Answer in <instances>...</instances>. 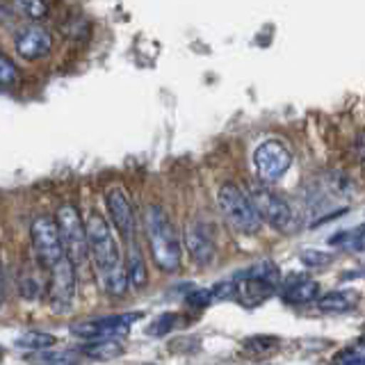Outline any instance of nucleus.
<instances>
[{
  "label": "nucleus",
  "instance_id": "obj_1",
  "mask_svg": "<svg viewBox=\"0 0 365 365\" xmlns=\"http://www.w3.org/2000/svg\"><path fill=\"white\" fill-rule=\"evenodd\" d=\"M85 228H87V249L103 281V288L114 297L123 294L125 288H128V279H125L119 242L112 233L110 222L98 210H91L85 220Z\"/></svg>",
  "mask_w": 365,
  "mask_h": 365
},
{
  "label": "nucleus",
  "instance_id": "obj_2",
  "mask_svg": "<svg viewBox=\"0 0 365 365\" xmlns=\"http://www.w3.org/2000/svg\"><path fill=\"white\" fill-rule=\"evenodd\" d=\"M144 224H146V237L155 265L163 272H176L180 267L182 249H180V237L167 212L155 203L148 205L144 212Z\"/></svg>",
  "mask_w": 365,
  "mask_h": 365
},
{
  "label": "nucleus",
  "instance_id": "obj_3",
  "mask_svg": "<svg viewBox=\"0 0 365 365\" xmlns=\"http://www.w3.org/2000/svg\"><path fill=\"white\" fill-rule=\"evenodd\" d=\"M217 205H220V212L226 220V224L233 228L235 233L242 235H254L260 228V215L256 210L251 197L240 190L235 182H224L217 192Z\"/></svg>",
  "mask_w": 365,
  "mask_h": 365
},
{
  "label": "nucleus",
  "instance_id": "obj_4",
  "mask_svg": "<svg viewBox=\"0 0 365 365\" xmlns=\"http://www.w3.org/2000/svg\"><path fill=\"white\" fill-rule=\"evenodd\" d=\"M55 222H57V228H60L64 256L71 260L76 267L83 265L85 258L89 256V249H87V228H85V220L80 217V210L73 203H62L60 208H57Z\"/></svg>",
  "mask_w": 365,
  "mask_h": 365
},
{
  "label": "nucleus",
  "instance_id": "obj_5",
  "mask_svg": "<svg viewBox=\"0 0 365 365\" xmlns=\"http://www.w3.org/2000/svg\"><path fill=\"white\" fill-rule=\"evenodd\" d=\"M30 240H32V249L37 254L39 262L51 269L57 260L66 258L64 256V247H62V237H60V228H57L55 217L51 215H39L32 220L30 226Z\"/></svg>",
  "mask_w": 365,
  "mask_h": 365
},
{
  "label": "nucleus",
  "instance_id": "obj_6",
  "mask_svg": "<svg viewBox=\"0 0 365 365\" xmlns=\"http://www.w3.org/2000/svg\"><path fill=\"white\" fill-rule=\"evenodd\" d=\"M76 265L68 258L57 260L48 269V285H46V297L53 308V313H68L76 299Z\"/></svg>",
  "mask_w": 365,
  "mask_h": 365
},
{
  "label": "nucleus",
  "instance_id": "obj_7",
  "mask_svg": "<svg viewBox=\"0 0 365 365\" xmlns=\"http://www.w3.org/2000/svg\"><path fill=\"white\" fill-rule=\"evenodd\" d=\"M144 313H121V315H108L96 319H85V322L71 324V334L80 340H121L128 336L135 319H140Z\"/></svg>",
  "mask_w": 365,
  "mask_h": 365
},
{
  "label": "nucleus",
  "instance_id": "obj_8",
  "mask_svg": "<svg viewBox=\"0 0 365 365\" xmlns=\"http://www.w3.org/2000/svg\"><path fill=\"white\" fill-rule=\"evenodd\" d=\"M249 197H251V201H254L262 222H267L269 226L279 228V231H290L294 217H292L290 203L285 201L281 194H277L265 185H254L249 190Z\"/></svg>",
  "mask_w": 365,
  "mask_h": 365
},
{
  "label": "nucleus",
  "instance_id": "obj_9",
  "mask_svg": "<svg viewBox=\"0 0 365 365\" xmlns=\"http://www.w3.org/2000/svg\"><path fill=\"white\" fill-rule=\"evenodd\" d=\"M254 165L258 171V178L265 185H269V182H277L285 176V171L292 165V153L283 142L267 140L254 151Z\"/></svg>",
  "mask_w": 365,
  "mask_h": 365
},
{
  "label": "nucleus",
  "instance_id": "obj_10",
  "mask_svg": "<svg viewBox=\"0 0 365 365\" xmlns=\"http://www.w3.org/2000/svg\"><path fill=\"white\" fill-rule=\"evenodd\" d=\"M14 48L21 60L34 62L39 57L48 55L53 48V34L48 28L41 26V23H30V26L21 28L14 37Z\"/></svg>",
  "mask_w": 365,
  "mask_h": 365
},
{
  "label": "nucleus",
  "instance_id": "obj_11",
  "mask_svg": "<svg viewBox=\"0 0 365 365\" xmlns=\"http://www.w3.org/2000/svg\"><path fill=\"white\" fill-rule=\"evenodd\" d=\"M106 205H108V215L110 222L117 228V233L125 240V242H133L135 240V210L130 199L125 197V192L121 187H110L106 192Z\"/></svg>",
  "mask_w": 365,
  "mask_h": 365
},
{
  "label": "nucleus",
  "instance_id": "obj_12",
  "mask_svg": "<svg viewBox=\"0 0 365 365\" xmlns=\"http://www.w3.org/2000/svg\"><path fill=\"white\" fill-rule=\"evenodd\" d=\"M185 249L190 251V256L194 262L199 265H208V262L215 258V240H212V231L210 226L201 222V220H194L185 226Z\"/></svg>",
  "mask_w": 365,
  "mask_h": 365
},
{
  "label": "nucleus",
  "instance_id": "obj_13",
  "mask_svg": "<svg viewBox=\"0 0 365 365\" xmlns=\"http://www.w3.org/2000/svg\"><path fill=\"white\" fill-rule=\"evenodd\" d=\"M281 297L285 304H308L315 302L319 297V285L315 279L306 277V274H288L285 279H281Z\"/></svg>",
  "mask_w": 365,
  "mask_h": 365
},
{
  "label": "nucleus",
  "instance_id": "obj_14",
  "mask_svg": "<svg viewBox=\"0 0 365 365\" xmlns=\"http://www.w3.org/2000/svg\"><path fill=\"white\" fill-rule=\"evenodd\" d=\"M274 290L277 288H272V285H267L260 279L249 277L245 272L237 274V279H235V302H240L247 308H254V306H260L262 302H267L274 294Z\"/></svg>",
  "mask_w": 365,
  "mask_h": 365
},
{
  "label": "nucleus",
  "instance_id": "obj_15",
  "mask_svg": "<svg viewBox=\"0 0 365 365\" xmlns=\"http://www.w3.org/2000/svg\"><path fill=\"white\" fill-rule=\"evenodd\" d=\"M125 279H128V285L130 288H144L146 281H148V272H146V262H144V256L140 247L133 242H128V251H125Z\"/></svg>",
  "mask_w": 365,
  "mask_h": 365
},
{
  "label": "nucleus",
  "instance_id": "obj_16",
  "mask_svg": "<svg viewBox=\"0 0 365 365\" xmlns=\"http://www.w3.org/2000/svg\"><path fill=\"white\" fill-rule=\"evenodd\" d=\"M359 304V292L354 290H334L317 297V308L324 313H347Z\"/></svg>",
  "mask_w": 365,
  "mask_h": 365
},
{
  "label": "nucleus",
  "instance_id": "obj_17",
  "mask_svg": "<svg viewBox=\"0 0 365 365\" xmlns=\"http://www.w3.org/2000/svg\"><path fill=\"white\" fill-rule=\"evenodd\" d=\"M78 354H85V356L94 359V361H110V359H117L123 354V345L121 340H87V345L78 347Z\"/></svg>",
  "mask_w": 365,
  "mask_h": 365
},
{
  "label": "nucleus",
  "instance_id": "obj_18",
  "mask_svg": "<svg viewBox=\"0 0 365 365\" xmlns=\"http://www.w3.org/2000/svg\"><path fill=\"white\" fill-rule=\"evenodd\" d=\"M57 338L53 334H46V331H26V334H21L14 345L21 347V349H30V351H43V349H51L55 347Z\"/></svg>",
  "mask_w": 365,
  "mask_h": 365
},
{
  "label": "nucleus",
  "instance_id": "obj_19",
  "mask_svg": "<svg viewBox=\"0 0 365 365\" xmlns=\"http://www.w3.org/2000/svg\"><path fill=\"white\" fill-rule=\"evenodd\" d=\"M331 245H340L349 251H365V224L351 231H342L331 237Z\"/></svg>",
  "mask_w": 365,
  "mask_h": 365
},
{
  "label": "nucleus",
  "instance_id": "obj_20",
  "mask_svg": "<svg viewBox=\"0 0 365 365\" xmlns=\"http://www.w3.org/2000/svg\"><path fill=\"white\" fill-rule=\"evenodd\" d=\"M245 274H249V277H254V279L265 281L267 285H272V288H279V285H281V272L272 260H262V262H258V265L249 267Z\"/></svg>",
  "mask_w": 365,
  "mask_h": 365
},
{
  "label": "nucleus",
  "instance_id": "obj_21",
  "mask_svg": "<svg viewBox=\"0 0 365 365\" xmlns=\"http://www.w3.org/2000/svg\"><path fill=\"white\" fill-rule=\"evenodd\" d=\"M178 319H180L178 313H163V315H158L153 322L146 327V334L148 336H155V338H163V336L169 334V331L176 329Z\"/></svg>",
  "mask_w": 365,
  "mask_h": 365
},
{
  "label": "nucleus",
  "instance_id": "obj_22",
  "mask_svg": "<svg viewBox=\"0 0 365 365\" xmlns=\"http://www.w3.org/2000/svg\"><path fill=\"white\" fill-rule=\"evenodd\" d=\"M78 351H71V349H62V351H37L34 354V361H39L43 365H73V356Z\"/></svg>",
  "mask_w": 365,
  "mask_h": 365
},
{
  "label": "nucleus",
  "instance_id": "obj_23",
  "mask_svg": "<svg viewBox=\"0 0 365 365\" xmlns=\"http://www.w3.org/2000/svg\"><path fill=\"white\" fill-rule=\"evenodd\" d=\"M334 365H365V345L359 342V345L338 351L334 356Z\"/></svg>",
  "mask_w": 365,
  "mask_h": 365
},
{
  "label": "nucleus",
  "instance_id": "obj_24",
  "mask_svg": "<svg viewBox=\"0 0 365 365\" xmlns=\"http://www.w3.org/2000/svg\"><path fill=\"white\" fill-rule=\"evenodd\" d=\"M299 260L306 267H327L329 262H334V254H329V251H322V249H306L302 251Z\"/></svg>",
  "mask_w": 365,
  "mask_h": 365
},
{
  "label": "nucleus",
  "instance_id": "obj_25",
  "mask_svg": "<svg viewBox=\"0 0 365 365\" xmlns=\"http://www.w3.org/2000/svg\"><path fill=\"white\" fill-rule=\"evenodd\" d=\"M16 7L21 14H26L28 19L32 21H39L46 16V11H48V7H46L43 0H14Z\"/></svg>",
  "mask_w": 365,
  "mask_h": 365
},
{
  "label": "nucleus",
  "instance_id": "obj_26",
  "mask_svg": "<svg viewBox=\"0 0 365 365\" xmlns=\"http://www.w3.org/2000/svg\"><path fill=\"white\" fill-rule=\"evenodd\" d=\"M16 80H19V68H16V64L11 62L3 51H0V87L16 83Z\"/></svg>",
  "mask_w": 365,
  "mask_h": 365
},
{
  "label": "nucleus",
  "instance_id": "obj_27",
  "mask_svg": "<svg viewBox=\"0 0 365 365\" xmlns=\"http://www.w3.org/2000/svg\"><path fill=\"white\" fill-rule=\"evenodd\" d=\"M279 345V340L277 338H272V336H256V338H249L245 342V347L249 351H258V354H265L269 349H274Z\"/></svg>",
  "mask_w": 365,
  "mask_h": 365
},
{
  "label": "nucleus",
  "instance_id": "obj_28",
  "mask_svg": "<svg viewBox=\"0 0 365 365\" xmlns=\"http://www.w3.org/2000/svg\"><path fill=\"white\" fill-rule=\"evenodd\" d=\"M215 302V297H212V290H205V288H199V290H194L187 294V304L194 306V308H205V306H210Z\"/></svg>",
  "mask_w": 365,
  "mask_h": 365
},
{
  "label": "nucleus",
  "instance_id": "obj_29",
  "mask_svg": "<svg viewBox=\"0 0 365 365\" xmlns=\"http://www.w3.org/2000/svg\"><path fill=\"white\" fill-rule=\"evenodd\" d=\"M210 290H212L215 299H235V279L217 283L215 288H210Z\"/></svg>",
  "mask_w": 365,
  "mask_h": 365
},
{
  "label": "nucleus",
  "instance_id": "obj_30",
  "mask_svg": "<svg viewBox=\"0 0 365 365\" xmlns=\"http://www.w3.org/2000/svg\"><path fill=\"white\" fill-rule=\"evenodd\" d=\"M356 153H359V160H361V165L365 169V133H361L356 137Z\"/></svg>",
  "mask_w": 365,
  "mask_h": 365
},
{
  "label": "nucleus",
  "instance_id": "obj_31",
  "mask_svg": "<svg viewBox=\"0 0 365 365\" xmlns=\"http://www.w3.org/2000/svg\"><path fill=\"white\" fill-rule=\"evenodd\" d=\"M5 304V272H3V265H0V308Z\"/></svg>",
  "mask_w": 365,
  "mask_h": 365
},
{
  "label": "nucleus",
  "instance_id": "obj_32",
  "mask_svg": "<svg viewBox=\"0 0 365 365\" xmlns=\"http://www.w3.org/2000/svg\"><path fill=\"white\" fill-rule=\"evenodd\" d=\"M359 342H363V345H365V336H361V338H359Z\"/></svg>",
  "mask_w": 365,
  "mask_h": 365
}]
</instances>
